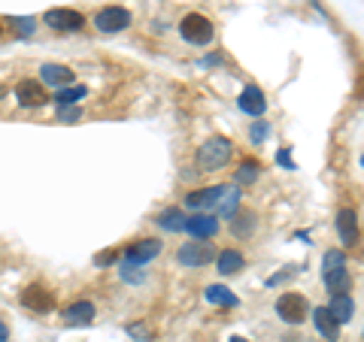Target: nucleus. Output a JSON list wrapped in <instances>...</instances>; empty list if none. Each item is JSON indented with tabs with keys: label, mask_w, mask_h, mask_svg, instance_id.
Returning a JSON list of instances; mask_svg holds the SVG:
<instances>
[{
	"label": "nucleus",
	"mask_w": 364,
	"mask_h": 342,
	"mask_svg": "<svg viewBox=\"0 0 364 342\" xmlns=\"http://www.w3.org/2000/svg\"><path fill=\"white\" fill-rule=\"evenodd\" d=\"M234 158V143L225 136H210L207 143L198 149V164L203 170H219Z\"/></svg>",
	"instance_id": "nucleus-1"
},
{
	"label": "nucleus",
	"mask_w": 364,
	"mask_h": 342,
	"mask_svg": "<svg viewBox=\"0 0 364 342\" xmlns=\"http://www.w3.org/2000/svg\"><path fill=\"white\" fill-rule=\"evenodd\" d=\"M179 33H182V40H188L191 45H210L213 37H215V28H213V21L207 16L191 13V16L182 18Z\"/></svg>",
	"instance_id": "nucleus-2"
},
{
	"label": "nucleus",
	"mask_w": 364,
	"mask_h": 342,
	"mask_svg": "<svg viewBox=\"0 0 364 342\" xmlns=\"http://www.w3.org/2000/svg\"><path fill=\"white\" fill-rule=\"evenodd\" d=\"M277 315H279L286 324H304L306 315H310V303H306V297H304V294H298V291L279 294V300H277Z\"/></svg>",
	"instance_id": "nucleus-3"
},
{
	"label": "nucleus",
	"mask_w": 364,
	"mask_h": 342,
	"mask_svg": "<svg viewBox=\"0 0 364 342\" xmlns=\"http://www.w3.org/2000/svg\"><path fill=\"white\" fill-rule=\"evenodd\" d=\"M43 21L52 31H61V33H76L85 28V16L76 13V9H49V13L43 16Z\"/></svg>",
	"instance_id": "nucleus-4"
},
{
	"label": "nucleus",
	"mask_w": 364,
	"mask_h": 342,
	"mask_svg": "<svg viewBox=\"0 0 364 342\" xmlns=\"http://www.w3.org/2000/svg\"><path fill=\"white\" fill-rule=\"evenodd\" d=\"M128 25H131V13L124 6H107L95 16V28L100 33H122Z\"/></svg>",
	"instance_id": "nucleus-5"
},
{
	"label": "nucleus",
	"mask_w": 364,
	"mask_h": 342,
	"mask_svg": "<svg viewBox=\"0 0 364 342\" xmlns=\"http://www.w3.org/2000/svg\"><path fill=\"white\" fill-rule=\"evenodd\" d=\"M179 264L182 267H207L215 258V248L207 243V239H198V243H186L179 248Z\"/></svg>",
	"instance_id": "nucleus-6"
},
{
	"label": "nucleus",
	"mask_w": 364,
	"mask_h": 342,
	"mask_svg": "<svg viewBox=\"0 0 364 342\" xmlns=\"http://www.w3.org/2000/svg\"><path fill=\"white\" fill-rule=\"evenodd\" d=\"M225 188H228V185H210V188L191 191L188 197H186V206H188V209H198V212H203V209L210 212V209L219 206V200H222Z\"/></svg>",
	"instance_id": "nucleus-7"
},
{
	"label": "nucleus",
	"mask_w": 364,
	"mask_h": 342,
	"mask_svg": "<svg viewBox=\"0 0 364 342\" xmlns=\"http://www.w3.org/2000/svg\"><path fill=\"white\" fill-rule=\"evenodd\" d=\"M186 233H191L195 239H210L219 233V219H215L213 212H198L191 215V219H186V227H182Z\"/></svg>",
	"instance_id": "nucleus-8"
},
{
	"label": "nucleus",
	"mask_w": 364,
	"mask_h": 342,
	"mask_svg": "<svg viewBox=\"0 0 364 342\" xmlns=\"http://www.w3.org/2000/svg\"><path fill=\"white\" fill-rule=\"evenodd\" d=\"M237 106H240V112H246V116H264V109H267V100H264V91H261L258 85H246L240 91V97H237Z\"/></svg>",
	"instance_id": "nucleus-9"
},
{
	"label": "nucleus",
	"mask_w": 364,
	"mask_h": 342,
	"mask_svg": "<svg viewBox=\"0 0 364 342\" xmlns=\"http://www.w3.org/2000/svg\"><path fill=\"white\" fill-rule=\"evenodd\" d=\"M161 255V243L158 239H140V243L128 246V252H124V258H128V267H140V264H149L152 258Z\"/></svg>",
	"instance_id": "nucleus-10"
},
{
	"label": "nucleus",
	"mask_w": 364,
	"mask_h": 342,
	"mask_svg": "<svg viewBox=\"0 0 364 342\" xmlns=\"http://www.w3.org/2000/svg\"><path fill=\"white\" fill-rule=\"evenodd\" d=\"M21 303H25L31 312H52L55 309V297L43 285H31V288L21 291Z\"/></svg>",
	"instance_id": "nucleus-11"
},
{
	"label": "nucleus",
	"mask_w": 364,
	"mask_h": 342,
	"mask_svg": "<svg viewBox=\"0 0 364 342\" xmlns=\"http://www.w3.org/2000/svg\"><path fill=\"white\" fill-rule=\"evenodd\" d=\"M313 324H316V330H318V336L322 339H328V342L340 339V324H337V318L331 315L328 306H316L313 309Z\"/></svg>",
	"instance_id": "nucleus-12"
},
{
	"label": "nucleus",
	"mask_w": 364,
	"mask_h": 342,
	"mask_svg": "<svg viewBox=\"0 0 364 342\" xmlns=\"http://www.w3.org/2000/svg\"><path fill=\"white\" fill-rule=\"evenodd\" d=\"M16 97L21 106H43L46 100V88L37 82V79H21V82L16 85Z\"/></svg>",
	"instance_id": "nucleus-13"
},
{
	"label": "nucleus",
	"mask_w": 364,
	"mask_h": 342,
	"mask_svg": "<svg viewBox=\"0 0 364 342\" xmlns=\"http://www.w3.org/2000/svg\"><path fill=\"white\" fill-rule=\"evenodd\" d=\"M337 233H340V243L349 246V248L358 243V215L352 209L337 212Z\"/></svg>",
	"instance_id": "nucleus-14"
},
{
	"label": "nucleus",
	"mask_w": 364,
	"mask_h": 342,
	"mask_svg": "<svg viewBox=\"0 0 364 342\" xmlns=\"http://www.w3.org/2000/svg\"><path fill=\"white\" fill-rule=\"evenodd\" d=\"M40 79H43V85L67 88L73 82V70H70V67H61V64H43L40 67Z\"/></svg>",
	"instance_id": "nucleus-15"
},
{
	"label": "nucleus",
	"mask_w": 364,
	"mask_h": 342,
	"mask_svg": "<svg viewBox=\"0 0 364 342\" xmlns=\"http://www.w3.org/2000/svg\"><path fill=\"white\" fill-rule=\"evenodd\" d=\"M64 321L67 324H73V327H79V324H91L95 321V303H88V300H76V303H70L64 309Z\"/></svg>",
	"instance_id": "nucleus-16"
},
{
	"label": "nucleus",
	"mask_w": 364,
	"mask_h": 342,
	"mask_svg": "<svg viewBox=\"0 0 364 342\" xmlns=\"http://www.w3.org/2000/svg\"><path fill=\"white\" fill-rule=\"evenodd\" d=\"M215 267H219L222 276H237V272H243L246 258L237 248H225V252L215 255Z\"/></svg>",
	"instance_id": "nucleus-17"
},
{
	"label": "nucleus",
	"mask_w": 364,
	"mask_h": 342,
	"mask_svg": "<svg viewBox=\"0 0 364 342\" xmlns=\"http://www.w3.org/2000/svg\"><path fill=\"white\" fill-rule=\"evenodd\" d=\"M231 233H234V236H240V239L252 236V233H255V212L237 209V212L231 215Z\"/></svg>",
	"instance_id": "nucleus-18"
},
{
	"label": "nucleus",
	"mask_w": 364,
	"mask_h": 342,
	"mask_svg": "<svg viewBox=\"0 0 364 342\" xmlns=\"http://www.w3.org/2000/svg\"><path fill=\"white\" fill-rule=\"evenodd\" d=\"M331 315L337 318V324H346V321H352V312H355V303H352V297L349 294H334V300H331Z\"/></svg>",
	"instance_id": "nucleus-19"
},
{
	"label": "nucleus",
	"mask_w": 364,
	"mask_h": 342,
	"mask_svg": "<svg viewBox=\"0 0 364 342\" xmlns=\"http://www.w3.org/2000/svg\"><path fill=\"white\" fill-rule=\"evenodd\" d=\"M349 285H352V279H349V270H346V267L325 272V288L331 291V294H346Z\"/></svg>",
	"instance_id": "nucleus-20"
},
{
	"label": "nucleus",
	"mask_w": 364,
	"mask_h": 342,
	"mask_svg": "<svg viewBox=\"0 0 364 342\" xmlns=\"http://www.w3.org/2000/svg\"><path fill=\"white\" fill-rule=\"evenodd\" d=\"M203 297H207V303H215V306H237L240 303L231 291L225 288V285H210V288L203 291Z\"/></svg>",
	"instance_id": "nucleus-21"
},
{
	"label": "nucleus",
	"mask_w": 364,
	"mask_h": 342,
	"mask_svg": "<svg viewBox=\"0 0 364 342\" xmlns=\"http://www.w3.org/2000/svg\"><path fill=\"white\" fill-rule=\"evenodd\" d=\"M85 85H67V88H58V109L61 106H73V104H79V100H85Z\"/></svg>",
	"instance_id": "nucleus-22"
},
{
	"label": "nucleus",
	"mask_w": 364,
	"mask_h": 342,
	"mask_svg": "<svg viewBox=\"0 0 364 342\" xmlns=\"http://www.w3.org/2000/svg\"><path fill=\"white\" fill-rule=\"evenodd\" d=\"M158 224H161L164 231L176 233V231H182V227H186V215H182V209H164L161 215H158Z\"/></svg>",
	"instance_id": "nucleus-23"
},
{
	"label": "nucleus",
	"mask_w": 364,
	"mask_h": 342,
	"mask_svg": "<svg viewBox=\"0 0 364 342\" xmlns=\"http://www.w3.org/2000/svg\"><path fill=\"white\" fill-rule=\"evenodd\" d=\"M215 209H219L225 219H231V215L240 209V194H237V188H225V194H222V200H219V206Z\"/></svg>",
	"instance_id": "nucleus-24"
},
{
	"label": "nucleus",
	"mask_w": 364,
	"mask_h": 342,
	"mask_svg": "<svg viewBox=\"0 0 364 342\" xmlns=\"http://www.w3.org/2000/svg\"><path fill=\"white\" fill-rule=\"evenodd\" d=\"M261 173V164L258 161H243L240 170H237V185H252Z\"/></svg>",
	"instance_id": "nucleus-25"
},
{
	"label": "nucleus",
	"mask_w": 364,
	"mask_h": 342,
	"mask_svg": "<svg viewBox=\"0 0 364 342\" xmlns=\"http://www.w3.org/2000/svg\"><path fill=\"white\" fill-rule=\"evenodd\" d=\"M340 267H346V255L337 252V248L325 252V258H322V272H331V270H340Z\"/></svg>",
	"instance_id": "nucleus-26"
},
{
	"label": "nucleus",
	"mask_w": 364,
	"mask_h": 342,
	"mask_svg": "<svg viewBox=\"0 0 364 342\" xmlns=\"http://www.w3.org/2000/svg\"><path fill=\"white\" fill-rule=\"evenodd\" d=\"M267 133H270V124L267 121H258V124H252V143H264L267 140Z\"/></svg>",
	"instance_id": "nucleus-27"
},
{
	"label": "nucleus",
	"mask_w": 364,
	"mask_h": 342,
	"mask_svg": "<svg viewBox=\"0 0 364 342\" xmlns=\"http://www.w3.org/2000/svg\"><path fill=\"white\" fill-rule=\"evenodd\" d=\"M13 25H16V28H18V31H21V33H25V37H28L33 21H31V18H13Z\"/></svg>",
	"instance_id": "nucleus-28"
},
{
	"label": "nucleus",
	"mask_w": 364,
	"mask_h": 342,
	"mask_svg": "<svg viewBox=\"0 0 364 342\" xmlns=\"http://www.w3.org/2000/svg\"><path fill=\"white\" fill-rule=\"evenodd\" d=\"M277 161H279L282 167H289V170H294V161H291V155H289V149H282V152L277 155Z\"/></svg>",
	"instance_id": "nucleus-29"
},
{
	"label": "nucleus",
	"mask_w": 364,
	"mask_h": 342,
	"mask_svg": "<svg viewBox=\"0 0 364 342\" xmlns=\"http://www.w3.org/2000/svg\"><path fill=\"white\" fill-rule=\"evenodd\" d=\"M61 118H64V121H76V118H79V109H70V106H61Z\"/></svg>",
	"instance_id": "nucleus-30"
},
{
	"label": "nucleus",
	"mask_w": 364,
	"mask_h": 342,
	"mask_svg": "<svg viewBox=\"0 0 364 342\" xmlns=\"http://www.w3.org/2000/svg\"><path fill=\"white\" fill-rule=\"evenodd\" d=\"M112 260H116V252H100L95 258V264H112Z\"/></svg>",
	"instance_id": "nucleus-31"
},
{
	"label": "nucleus",
	"mask_w": 364,
	"mask_h": 342,
	"mask_svg": "<svg viewBox=\"0 0 364 342\" xmlns=\"http://www.w3.org/2000/svg\"><path fill=\"white\" fill-rule=\"evenodd\" d=\"M9 339V327L4 324V321H0V342H6Z\"/></svg>",
	"instance_id": "nucleus-32"
},
{
	"label": "nucleus",
	"mask_w": 364,
	"mask_h": 342,
	"mask_svg": "<svg viewBox=\"0 0 364 342\" xmlns=\"http://www.w3.org/2000/svg\"><path fill=\"white\" fill-rule=\"evenodd\" d=\"M4 97H6V88H4V85H0V100H4Z\"/></svg>",
	"instance_id": "nucleus-33"
},
{
	"label": "nucleus",
	"mask_w": 364,
	"mask_h": 342,
	"mask_svg": "<svg viewBox=\"0 0 364 342\" xmlns=\"http://www.w3.org/2000/svg\"><path fill=\"white\" fill-rule=\"evenodd\" d=\"M231 342H249V339H243V336H234V339H231Z\"/></svg>",
	"instance_id": "nucleus-34"
},
{
	"label": "nucleus",
	"mask_w": 364,
	"mask_h": 342,
	"mask_svg": "<svg viewBox=\"0 0 364 342\" xmlns=\"http://www.w3.org/2000/svg\"><path fill=\"white\" fill-rule=\"evenodd\" d=\"M0 33H4V25H0Z\"/></svg>",
	"instance_id": "nucleus-35"
}]
</instances>
